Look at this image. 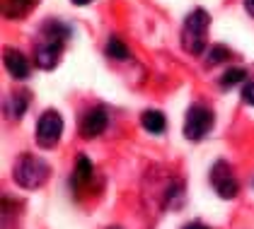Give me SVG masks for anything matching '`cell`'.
Here are the masks:
<instances>
[{"label": "cell", "mask_w": 254, "mask_h": 229, "mask_svg": "<svg viewBox=\"0 0 254 229\" xmlns=\"http://www.w3.org/2000/svg\"><path fill=\"white\" fill-rule=\"evenodd\" d=\"M68 37H70V27L59 19H49L39 27V39L34 44V63L41 70H54L59 65Z\"/></svg>", "instance_id": "1"}, {"label": "cell", "mask_w": 254, "mask_h": 229, "mask_svg": "<svg viewBox=\"0 0 254 229\" xmlns=\"http://www.w3.org/2000/svg\"><path fill=\"white\" fill-rule=\"evenodd\" d=\"M12 179L24 191H37L51 179V164L37 154H20L12 164Z\"/></svg>", "instance_id": "2"}, {"label": "cell", "mask_w": 254, "mask_h": 229, "mask_svg": "<svg viewBox=\"0 0 254 229\" xmlns=\"http://www.w3.org/2000/svg\"><path fill=\"white\" fill-rule=\"evenodd\" d=\"M208 27H211V17L203 7H196L187 15L182 24V48L189 56H203L208 44Z\"/></svg>", "instance_id": "3"}, {"label": "cell", "mask_w": 254, "mask_h": 229, "mask_svg": "<svg viewBox=\"0 0 254 229\" xmlns=\"http://www.w3.org/2000/svg\"><path fill=\"white\" fill-rule=\"evenodd\" d=\"M213 123H215L213 109L206 106V104H194V106H189L187 118H184V137L191 140V142H198V140H203L206 135L211 133Z\"/></svg>", "instance_id": "4"}, {"label": "cell", "mask_w": 254, "mask_h": 229, "mask_svg": "<svg viewBox=\"0 0 254 229\" xmlns=\"http://www.w3.org/2000/svg\"><path fill=\"white\" fill-rule=\"evenodd\" d=\"M61 135H63V118H61L59 111L49 109L39 116L37 121V131H34V137H37V145L41 150H54L59 145Z\"/></svg>", "instance_id": "5"}, {"label": "cell", "mask_w": 254, "mask_h": 229, "mask_svg": "<svg viewBox=\"0 0 254 229\" xmlns=\"http://www.w3.org/2000/svg\"><path fill=\"white\" fill-rule=\"evenodd\" d=\"M211 186H213V191L218 193V198H223V200L237 198L240 183H237V179H235L233 167H230L225 159H218L213 167H211Z\"/></svg>", "instance_id": "6"}, {"label": "cell", "mask_w": 254, "mask_h": 229, "mask_svg": "<svg viewBox=\"0 0 254 229\" xmlns=\"http://www.w3.org/2000/svg\"><path fill=\"white\" fill-rule=\"evenodd\" d=\"M107 126H109V114H107L104 106H92L85 114H80L78 118V133L82 137H87V140L102 135L107 131Z\"/></svg>", "instance_id": "7"}, {"label": "cell", "mask_w": 254, "mask_h": 229, "mask_svg": "<svg viewBox=\"0 0 254 229\" xmlns=\"http://www.w3.org/2000/svg\"><path fill=\"white\" fill-rule=\"evenodd\" d=\"M2 63H5V70L15 80H27L29 77V60L17 48H2Z\"/></svg>", "instance_id": "8"}, {"label": "cell", "mask_w": 254, "mask_h": 229, "mask_svg": "<svg viewBox=\"0 0 254 229\" xmlns=\"http://www.w3.org/2000/svg\"><path fill=\"white\" fill-rule=\"evenodd\" d=\"M92 179H95V167H92L90 157L78 154V157H75V169H73V188H75V191L87 188Z\"/></svg>", "instance_id": "9"}, {"label": "cell", "mask_w": 254, "mask_h": 229, "mask_svg": "<svg viewBox=\"0 0 254 229\" xmlns=\"http://www.w3.org/2000/svg\"><path fill=\"white\" fill-rule=\"evenodd\" d=\"M29 101H32V94L29 92H12L7 94V99L2 101V111L10 116L12 121H17L24 116V111L29 109Z\"/></svg>", "instance_id": "10"}, {"label": "cell", "mask_w": 254, "mask_h": 229, "mask_svg": "<svg viewBox=\"0 0 254 229\" xmlns=\"http://www.w3.org/2000/svg\"><path fill=\"white\" fill-rule=\"evenodd\" d=\"M39 0H2V17L5 19H22L37 7Z\"/></svg>", "instance_id": "11"}, {"label": "cell", "mask_w": 254, "mask_h": 229, "mask_svg": "<svg viewBox=\"0 0 254 229\" xmlns=\"http://www.w3.org/2000/svg\"><path fill=\"white\" fill-rule=\"evenodd\" d=\"M140 126H143L148 133L160 135V133H165V128H167V118H165L162 111H157V109H148V111H143V116H140Z\"/></svg>", "instance_id": "12"}, {"label": "cell", "mask_w": 254, "mask_h": 229, "mask_svg": "<svg viewBox=\"0 0 254 229\" xmlns=\"http://www.w3.org/2000/svg\"><path fill=\"white\" fill-rule=\"evenodd\" d=\"M107 56L114 58V60H128L131 58V51H128V46L121 41L119 37H109V41H107Z\"/></svg>", "instance_id": "13"}, {"label": "cell", "mask_w": 254, "mask_h": 229, "mask_svg": "<svg viewBox=\"0 0 254 229\" xmlns=\"http://www.w3.org/2000/svg\"><path fill=\"white\" fill-rule=\"evenodd\" d=\"M247 80V70L245 68H230V70H225L223 75H220V87H235V85H240V82H245Z\"/></svg>", "instance_id": "14"}, {"label": "cell", "mask_w": 254, "mask_h": 229, "mask_svg": "<svg viewBox=\"0 0 254 229\" xmlns=\"http://www.w3.org/2000/svg\"><path fill=\"white\" fill-rule=\"evenodd\" d=\"M230 58V48L228 46H213L211 51H208V65H215V63H225Z\"/></svg>", "instance_id": "15"}, {"label": "cell", "mask_w": 254, "mask_h": 229, "mask_svg": "<svg viewBox=\"0 0 254 229\" xmlns=\"http://www.w3.org/2000/svg\"><path fill=\"white\" fill-rule=\"evenodd\" d=\"M242 99H245L247 104H252L254 106V80L245 82V87H242Z\"/></svg>", "instance_id": "16"}, {"label": "cell", "mask_w": 254, "mask_h": 229, "mask_svg": "<svg viewBox=\"0 0 254 229\" xmlns=\"http://www.w3.org/2000/svg\"><path fill=\"white\" fill-rule=\"evenodd\" d=\"M245 10H247V12L254 17V0H245Z\"/></svg>", "instance_id": "17"}, {"label": "cell", "mask_w": 254, "mask_h": 229, "mask_svg": "<svg viewBox=\"0 0 254 229\" xmlns=\"http://www.w3.org/2000/svg\"><path fill=\"white\" fill-rule=\"evenodd\" d=\"M184 229H208V227H206V225H201V222H189Z\"/></svg>", "instance_id": "18"}, {"label": "cell", "mask_w": 254, "mask_h": 229, "mask_svg": "<svg viewBox=\"0 0 254 229\" xmlns=\"http://www.w3.org/2000/svg\"><path fill=\"white\" fill-rule=\"evenodd\" d=\"M92 0H73V5H78V7H82V5H90Z\"/></svg>", "instance_id": "19"}]
</instances>
